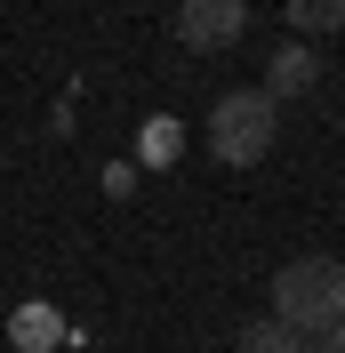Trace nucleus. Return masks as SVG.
Returning a JSON list of instances; mask_svg holds the SVG:
<instances>
[{"label": "nucleus", "instance_id": "1", "mask_svg": "<svg viewBox=\"0 0 345 353\" xmlns=\"http://www.w3.org/2000/svg\"><path fill=\"white\" fill-rule=\"evenodd\" d=\"M273 321H289L297 337L345 321V257H289L273 273Z\"/></svg>", "mask_w": 345, "mask_h": 353}, {"label": "nucleus", "instance_id": "2", "mask_svg": "<svg viewBox=\"0 0 345 353\" xmlns=\"http://www.w3.org/2000/svg\"><path fill=\"white\" fill-rule=\"evenodd\" d=\"M273 137H281V105L265 88H225L209 105V153L225 161V169H257V161L273 153Z\"/></svg>", "mask_w": 345, "mask_h": 353}, {"label": "nucleus", "instance_id": "7", "mask_svg": "<svg viewBox=\"0 0 345 353\" xmlns=\"http://www.w3.org/2000/svg\"><path fill=\"white\" fill-rule=\"evenodd\" d=\"M305 353H345V321H329L322 337H305Z\"/></svg>", "mask_w": 345, "mask_h": 353}, {"label": "nucleus", "instance_id": "3", "mask_svg": "<svg viewBox=\"0 0 345 353\" xmlns=\"http://www.w3.org/2000/svg\"><path fill=\"white\" fill-rule=\"evenodd\" d=\"M241 32H249V0H185L177 8V41L201 48V57L241 48Z\"/></svg>", "mask_w": 345, "mask_h": 353}, {"label": "nucleus", "instance_id": "4", "mask_svg": "<svg viewBox=\"0 0 345 353\" xmlns=\"http://www.w3.org/2000/svg\"><path fill=\"white\" fill-rule=\"evenodd\" d=\"M305 88H322V48L281 41L273 57H265V97H273V105H289V97H305Z\"/></svg>", "mask_w": 345, "mask_h": 353}, {"label": "nucleus", "instance_id": "6", "mask_svg": "<svg viewBox=\"0 0 345 353\" xmlns=\"http://www.w3.org/2000/svg\"><path fill=\"white\" fill-rule=\"evenodd\" d=\"M289 24H297L305 41L313 32H345V0H289Z\"/></svg>", "mask_w": 345, "mask_h": 353}, {"label": "nucleus", "instance_id": "5", "mask_svg": "<svg viewBox=\"0 0 345 353\" xmlns=\"http://www.w3.org/2000/svg\"><path fill=\"white\" fill-rule=\"evenodd\" d=\"M233 345H241V353H305V337L289 330V321H273V313H265V321H249Z\"/></svg>", "mask_w": 345, "mask_h": 353}]
</instances>
